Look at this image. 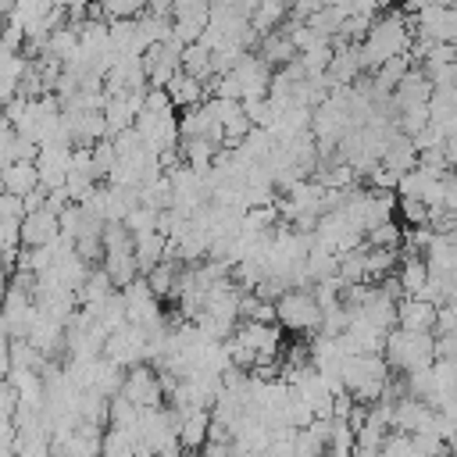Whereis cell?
I'll use <instances>...</instances> for the list:
<instances>
[{"label":"cell","instance_id":"obj_4","mask_svg":"<svg viewBox=\"0 0 457 457\" xmlns=\"http://www.w3.org/2000/svg\"><path fill=\"white\" fill-rule=\"evenodd\" d=\"M121 396L132 400L139 411H157L164 407V386H161V371L154 364H139L125 371V386Z\"/></svg>","mask_w":457,"mask_h":457},{"label":"cell","instance_id":"obj_13","mask_svg":"<svg viewBox=\"0 0 457 457\" xmlns=\"http://www.w3.org/2000/svg\"><path fill=\"white\" fill-rule=\"evenodd\" d=\"M168 96H171L175 111H189V107H200V104L211 100V96H207V86H204L200 79L186 75V71H179V75L168 82Z\"/></svg>","mask_w":457,"mask_h":457},{"label":"cell","instance_id":"obj_8","mask_svg":"<svg viewBox=\"0 0 457 457\" xmlns=\"http://www.w3.org/2000/svg\"><path fill=\"white\" fill-rule=\"evenodd\" d=\"M71 154L75 146H43L39 157H36V168H39V182L46 193L61 189L71 175Z\"/></svg>","mask_w":457,"mask_h":457},{"label":"cell","instance_id":"obj_11","mask_svg":"<svg viewBox=\"0 0 457 457\" xmlns=\"http://www.w3.org/2000/svg\"><path fill=\"white\" fill-rule=\"evenodd\" d=\"M0 175H4V193H7V196L25 200V196H32L36 189H43L36 161H14V164H4Z\"/></svg>","mask_w":457,"mask_h":457},{"label":"cell","instance_id":"obj_3","mask_svg":"<svg viewBox=\"0 0 457 457\" xmlns=\"http://www.w3.org/2000/svg\"><path fill=\"white\" fill-rule=\"evenodd\" d=\"M275 311H278V325L286 332H296V336H318L321 332L325 311L318 307L314 289H289V293H282L275 300Z\"/></svg>","mask_w":457,"mask_h":457},{"label":"cell","instance_id":"obj_1","mask_svg":"<svg viewBox=\"0 0 457 457\" xmlns=\"http://www.w3.org/2000/svg\"><path fill=\"white\" fill-rule=\"evenodd\" d=\"M414 46V18H407V11H382V18L371 25L368 39L361 43V61L364 71H378L386 61L411 54Z\"/></svg>","mask_w":457,"mask_h":457},{"label":"cell","instance_id":"obj_15","mask_svg":"<svg viewBox=\"0 0 457 457\" xmlns=\"http://www.w3.org/2000/svg\"><path fill=\"white\" fill-rule=\"evenodd\" d=\"M396 278H400V289H403V296H421V289L428 286V278H432V268H428V261L425 257H400V268H396Z\"/></svg>","mask_w":457,"mask_h":457},{"label":"cell","instance_id":"obj_12","mask_svg":"<svg viewBox=\"0 0 457 457\" xmlns=\"http://www.w3.org/2000/svg\"><path fill=\"white\" fill-rule=\"evenodd\" d=\"M211 439V411H189L179 421V446L186 453H204Z\"/></svg>","mask_w":457,"mask_h":457},{"label":"cell","instance_id":"obj_5","mask_svg":"<svg viewBox=\"0 0 457 457\" xmlns=\"http://www.w3.org/2000/svg\"><path fill=\"white\" fill-rule=\"evenodd\" d=\"M146 346H150L146 328H139V325H125V328H118V332L107 336V343H104V357L114 361L118 368H139V364H146Z\"/></svg>","mask_w":457,"mask_h":457},{"label":"cell","instance_id":"obj_6","mask_svg":"<svg viewBox=\"0 0 457 457\" xmlns=\"http://www.w3.org/2000/svg\"><path fill=\"white\" fill-rule=\"evenodd\" d=\"M171 21H175V39L182 46L200 43V36L211 25V7L200 0H179V4H171Z\"/></svg>","mask_w":457,"mask_h":457},{"label":"cell","instance_id":"obj_2","mask_svg":"<svg viewBox=\"0 0 457 457\" xmlns=\"http://www.w3.org/2000/svg\"><path fill=\"white\" fill-rule=\"evenodd\" d=\"M386 364L393 371L414 375L421 368L436 364V332H407V328H393L386 336V350H382Z\"/></svg>","mask_w":457,"mask_h":457},{"label":"cell","instance_id":"obj_9","mask_svg":"<svg viewBox=\"0 0 457 457\" xmlns=\"http://www.w3.org/2000/svg\"><path fill=\"white\" fill-rule=\"evenodd\" d=\"M57 239H61V218L54 211L43 207V211L25 214V221H21V243H25V250H39V246H50Z\"/></svg>","mask_w":457,"mask_h":457},{"label":"cell","instance_id":"obj_10","mask_svg":"<svg viewBox=\"0 0 457 457\" xmlns=\"http://www.w3.org/2000/svg\"><path fill=\"white\" fill-rule=\"evenodd\" d=\"M436 321H439V307L421 300V296H403L396 303V328H407V332H436Z\"/></svg>","mask_w":457,"mask_h":457},{"label":"cell","instance_id":"obj_17","mask_svg":"<svg viewBox=\"0 0 457 457\" xmlns=\"http://www.w3.org/2000/svg\"><path fill=\"white\" fill-rule=\"evenodd\" d=\"M146 111H175V104H171V96H168V89H146Z\"/></svg>","mask_w":457,"mask_h":457},{"label":"cell","instance_id":"obj_14","mask_svg":"<svg viewBox=\"0 0 457 457\" xmlns=\"http://www.w3.org/2000/svg\"><path fill=\"white\" fill-rule=\"evenodd\" d=\"M382 164H386V168H393L396 175H407V171H414V168L421 164V154H418V146H414V139H411V136L396 132V136H393V143L386 146Z\"/></svg>","mask_w":457,"mask_h":457},{"label":"cell","instance_id":"obj_7","mask_svg":"<svg viewBox=\"0 0 457 457\" xmlns=\"http://www.w3.org/2000/svg\"><path fill=\"white\" fill-rule=\"evenodd\" d=\"M432 93H436V82H432V75L421 68V64H414L407 75H403V82L393 89V107H396V114L400 111H407V107H428L432 104Z\"/></svg>","mask_w":457,"mask_h":457},{"label":"cell","instance_id":"obj_16","mask_svg":"<svg viewBox=\"0 0 457 457\" xmlns=\"http://www.w3.org/2000/svg\"><path fill=\"white\" fill-rule=\"evenodd\" d=\"M182 71L186 75H193V79H200L204 86L214 79V54L204 46V43H189L186 50H182Z\"/></svg>","mask_w":457,"mask_h":457}]
</instances>
